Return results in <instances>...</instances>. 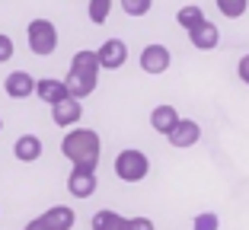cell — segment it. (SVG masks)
Returning <instances> with one entry per match:
<instances>
[{
  "label": "cell",
  "instance_id": "obj_18",
  "mask_svg": "<svg viewBox=\"0 0 249 230\" xmlns=\"http://www.w3.org/2000/svg\"><path fill=\"white\" fill-rule=\"evenodd\" d=\"M214 3H217L220 16H227V19H240L249 10V0H214Z\"/></svg>",
  "mask_w": 249,
  "mask_h": 230
},
{
  "label": "cell",
  "instance_id": "obj_1",
  "mask_svg": "<svg viewBox=\"0 0 249 230\" xmlns=\"http://www.w3.org/2000/svg\"><path fill=\"white\" fill-rule=\"evenodd\" d=\"M61 154L71 160L73 166H83V170H96L99 166V157H103V138L93 131V128H71L61 141Z\"/></svg>",
  "mask_w": 249,
  "mask_h": 230
},
{
  "label": "cell",
  "instance_id": "obj_20",
  "mask_svg": "<svg viewBox=\"0 0 249 230\" xmlns=\"http://www.w3.org/2000/svg\"><path fill=\"white\" fill-rule=\"evenodd\" d=\"M118 3H122V10L128 16H134V19H141V16H147L154 10V0H118Z\"/></svg>",
  "mask_w": 249,
  "mask_h": 230
},
{
  "label": "cell",
  "instance_id": "obj_6",
  "mask_svg": "<svg viewBox=\"0 0 249 230\" xmlns=\"http://www.w3.org/2000/svg\"><path fill=\"white\" fill-rule=\"evenodd\" d=\"M96 58H99V71H118V67H124V61H128V45H124L122 38H106V42L99 45Z\"/></svg>",
  "mask_w": 249,
  "mask_h": 230
},
{
  "label": "cell",
  "instance_id": "obj_2",
  "mask_svg": "<svg viewBox=\"0 0 249 230\" xmlns=\"http://www.w3.org/2000/svg\"><path fill=\"white\" fill-rule=\"evenodd\" d=\"M96 83H99V58H96V52H77L71 58V71L64 77L67 96L87 99L96 89Z\"/></svg>",
  "mask_w": 249,
  "mask_h": 230
},
{
  "label": "cell",
  "instance_id": "obj_4",
  "mask_svg": "<svg viewBox=\"0 0 249 230\" xmlns=\"http://www.w3.org/2000/svg\"><path fill=\"white\" fill-rule=\"evenodd\" d=\"M26 38H29V48L42 58L58 48V29H54L52 19H32L26 26Z\"/></svg>",
  "mask_w": 249,
  "mask_h": 230
},
{
  "label": "cell",
  "instance_id": "obj_16",
  "mask_svg": "<svg viewBox=\"0 0 249 230\" xmlns=\"http://www.w3.org/2000/svg\"><path fill=\"white\" fill-rule=\"evenodd\" d=\"M89 230H128V217H122L118 211H112V208H103V211H96V214H93Z\"/></svg>",
  "mask_w": 249,
  "mask_h": 230
},
{
  "label": "cell",
  "instance_id": "obj_10",
  "mask_svg": "<svg viewBox=\"0 0 249 230\" xmlns=\"http://www.w3.org/2000/svg\"><path fill=\"white\" fill-rule=\"evenodd\" d=\"M169 144L173 147H192V144H198L201 141V125L198 122H192V119H179L176 125L169 128Z\"/></svg>",
  "mask_w": 249,
  "mask_h": 230
},
{
  "label": "cell",
  "instance_id": "obj_5",
  "mask_svg": "<svg viewBox=\"0 0 249 230\" xmlns=\"http://www.w3.org/2000/svg\"><path fill=\"white\" fill-rule=\"evenodd\" d=\"M169 64H173V54H169L166 45H157L154 42V45H147L144 52H141V71H144V74H150V77L166 74Z\"/></svg>",
  "mask_w": 249,
  "mask_h": 230
},
{
  "label": "cell",
  "instance_id": "obj_13",
  "mask_svg": "<svg viewBox=\"0 0 249 230\" xmlns=\"http://www.w3.org/2000/svg\"><path fill=\"white\" fill-rule=\"evenodd\" d=\"M13 157L22 160V163H36L38 157H42V141H38V134H22V138H16Z\"/></svg>",
  "mask_w": 249,
  "mask_h": 230
},
{
  "label": "cell",
  "instance_id": "obj_3",
  "mask_svg": "<svg viewBox=\"0 0 249 230\" xmlns=\"http://www.w3.org/2000/svg\"><path fill=\"white\" fill-rule=\"evenodd\" d=\"M147 173H150V160L141 150L128 147L115 157V176L122 182H141V179H147Z\"/></svg>",
  "mask_w": 249,
  "mask_h": 230
},
{
  "label": "cell",
  "instance_id": "obj_12",
  "mask_svg": "<svg viewBox=\"0 0 249 230\" xmlns=\"http://www.w3.org/2000/svg\"><path fill=\"white\" fill-rule=\"evenodd\" d=\"M38 217L45 221L48 230H73V224H77V214H73V208H67V205H54V208H48Z\"/></svg>",
  "mask_w": 249,
  "mask_h": 230
},
{
  "label": "cell",
  "instance_id": "obj_19",
  "mask_svg": "<svg viewBox=\"0 0 249 230\" xmlns=\"http://www.w3.org/2000/svg\"><path fill=\"white\" fill-rule=\"evenodd\" d=\"M87 13H89V22L103 26V22L109 19V13H112V0H89Z\"/></svg>",
  "mask_w": 249,
  "mask_h": 230
},
{
  "label": "cell",
  "instance_id": "obj_15",
  "mask_svg": "<svg viewBox=\"0 0 249 230\" xmlns=\"http://www.w3.org/2000/svg\"><path fill=\"white\" fill-rule=\"evenodd\" d=\"M36 96L42 99V103H58V99L67 96V87L64 80H54V77H42V80H36Z\"/></svg>",
  "mask_w": 249,
  "mask_h": 230
},
{
  "label": "cell",
  "instance_id": "obj_8",
  "mask_svg": "<svg viewBox=\"0 0 249 230\" xmlns=\"http://www.w3.org/2000/svg\"><path fill=\"white\" fill-rule=\"evenodd\" d=\"M3 93L10 99H29L36 93V77L29 71H13V74L3 77Z\"/></svg>",
  "mask_w": 249,
  "mask_h": 230
},
{
  "label": "cell",
  "instance_id": "obj_7",
  "mask_svg": "<svg viewBox=\"0 0 249 230\" xmlns=\"http://www.w3.org/2000/svg\"><path fill=\"white\" fill-rule=\"evenodd\" d=\"M52 119H54V125H58V128L77 125V122L83 119V106H80V99L64 96V99H58V103H52Z\"/></svg>",
  "mask_w": 249,
  "mask_h": 230
},
{
  "label": "cell",
  "instance_id": "obj_14",
  "mask_svg": "<svg viewBox=\"0 0 249 230\" xmlns=\"http://www.w3.org/2000/svg\"><path fill=\"white\" fill-rule=\"evenodd\" d=\"M179 122V112H176V106H169V103H163V106H157L154 112H150V128H154L157 134H169V128Z\"/></svg>",
  "mask_w": 249,
  "mask_h": 230
},
{
  "label": "cell",
  "instance_id": "obj_22",
  "mask_svg": "<svg viewBox=\"0 0 249 230\" xmlns=\"http://www.w3.org/2000/svg\"><path fill=\"white\" fill-rule=\"evenodd\" d=\"M10 58H13V38L0 32V64H7Z\"/></svg>",
  "mask_w": 249,
  "mask_h": 230
},
{
  "label": "cell",
  "instance_id": "obj_21",
  "mask_svg": "<svg viewBox=\"0 0 249 230\" xmlns=\"http://www.w3.org/2000/svg\"><path fill=\"white\" fill-rule=\"evenodd\" d=\"M192 230H220V217L214 211H201V214L192 221Z\"/></svg>",
  "mask_w": 249,
  "mask_h": 230
},
{
  "label": "cell",
  "instance_id": "obj_17",
  "mask_svg": "<svg viewBox=\"0 0 249 230\" xmlns=\"http://www.w3.org/2000/svg\"><path fill=\"white\" fill-rule=\"evenodd\" d=\"M201 19H205V10L195 7V3H189V7H179V13H176V22L182 26V29H192V26H198Z\"/></svg>",
  "mask_w": 249,
  "mask_h": 230
},
{
  "label": "cell",
  "instance_id": "obj_26",
  "mask_svg": "<svg viewBox=\"0 0 249 230\" xmlns=\"http://www.w3.org/2000/svg\"><path fill=\"white\" fill-rule=\"evenodd\" d=\"M0 128H3V119H0Z\"/></svg>",
  "mask_w": 249,
  "mask_h": 230
},
{
  "label": "cell",
  "instance_id": "obj_11",
  "mask_svg": "<svg viewBox=\"0 0 249 230\" xmlns=\"http://www.w3.org/2000/svg\"><path fill=\"white\" fill-rule=\"evenodd\" d=\"M185 32H189L192 45H195L198 52H211V48H217V42H220V29L211 19H201L198 26H192V29H185Z\"/></svg>",
  "mask_w": 249,
  "mask_h": 230
},
{
  "label": "cell",
  "instance_id": "obj_24",
  "mask_svg": "<svg viewBox=\"0 0 249 230\" xmlns=\"http://www.w3.org/2000/svg\"><path fill=\"white\" fill-rule=\"evenodd\" d=\"M236 74H240V80H243V83L249 87V52H246V54L240 58V64H236Z\"/></svg>",
  "mask_w": 249,
  "mask_h": 230
},
{
  "label": "cell",
  "instance_id": "obj_23",
  "mask_svg": "<svg viewBox=\"0 0 249 230\" xmlns=\"http://www.w3.org/2000/svg\"><path fill=\"white\" fill-rule=\"evenodd\" d=\"M128 230H157L150 217H128Z\"/></svg>",
  "mask_w": 249,
  "mask_h": 230
},
{
  "label": "cell",
  "instance_id": "obj_9",
  "mask_svg": "<svg viewBox=\"0 0 249 230\" xmlns=\"http://www.w3.org/2000/svg\"><path fill=\"white\" fill-rule=\"evenodd\" d=\"M96 170H83V166H73L71 176H67V192L73 195V198H89V195L96 192Z\"/></svg>",
  "mask_w": 249,
  "mask_h": 230
},
{
  "label": "cell",
  "instance_id": "obj_25",
  "mask_svg": "<svg viewBox=\"0 0 249 230\" xmlns=\"http://www.w3.org/2000/svg\"><path fill=\"white\" fill-rule=\"evenodd\" d=\"M22 230H48V227H45V221H42V217H32V221L26 224Z\"/></svg>",
  "mask_w": 249,
  "mask_h": 230
}]
</instances>
